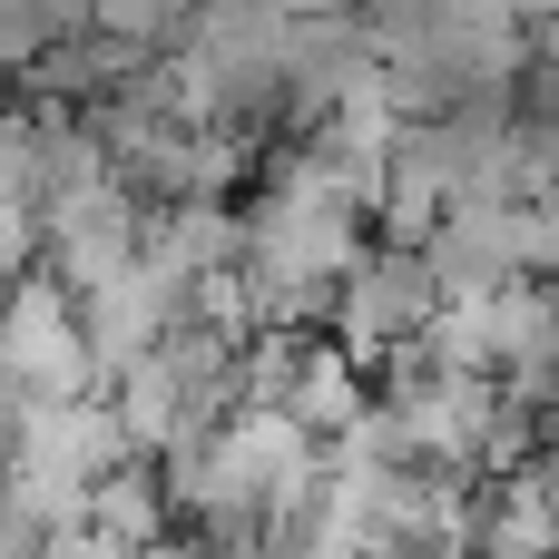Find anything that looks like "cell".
I'll list each match as a JSON object with an SVG mask.
<instances>
[{
  "mask_svg": "<svg viewBox=\"0 0 559 559\" xmlns=\"http://www.w3.org/2000/svg\"><path fill=\"white\" fill-rule=\"evenodd\" d=\"M88 344H79V295H59L49 275H10L0 285V403H79Z\"/></svg>",
  "mask_w": 559,
  "mask_h": 559,
  "instance_id": "cell-1",
  "label": "cell"
},
{
  "mask_svg": "<svg viewBox=\"0 0 559 559\" xmlns=\"http://www.w3.org/2000/svg\"><path fill=\"white\" fill-rule=\"evenodd\" d=\"M432 305H442V285L423 275L413 246H364V265L334 285V334H324V344H334L344 364H393L403 344H423Z\"/></svg>",
  "mask_w": 559,
  "mask_h": 559,
  "instance_id": "cell-2",
  "label": "cell"
},
{
  "mask_svg": "<svg viewBox=\"0 0 559 559\" xmlns=\"http://www.w3.org/2000/svg\"><path fill=\"white\" fill-rule=\"evenodd\" d=\"M0 462L49 472L69 491H98L108 472H128V442H118V413L98 393H79V403H10V452Z\"/></svg>",
  "mask_w": 559,
  "mask_h": 559,
  "instance_id": "cell-3",
  "label": "cell"
},
{
  "mask_svg": "<svg viewBox=\"0 0 559 559\" xmlns=\"http://www.w3.org/2000/svg\"><path fill=\"white\" fill-rule=\"evenodd\" d=\"M177 324H187V295L157 285L147 265H128V275H108L98 295H79V344H88V373H98V383L138 373Z\"/></svg>",
  "mask_w": 559,
  "mask_h": 559,
  "instance_id": "cell-4",
  "label": "cell"
},
{
  "mask_svg": "<svg viewBox=\"0 0 559 559\" xmlns=\"http://www.w3.org/2000/svg\"><path fill=\"white\" fill-rule=\"evenodd\" d=\"M373 393H364V364H344L324 334H305L295 344V373H285V393H275V413L295 423V432H314V442H344V423L364 413Z\"/></svg>",
  "mask_w": 559,
  "mask_h": 559,
  "instance_id": "cell-5",
  "label": "cell"
},
{
  "mask_svg": "<svg viewBox=\"0 0 559 559\" xmlns=\"http://www.w3.org/2000/svg\"><path fill=\"white\" fill-rule=\"evenodd\" d=\"M167 521H177V511H167V481H157V472H138V462H128V472H108V481L88 491V531H98L108 550H128V559L157 550V540H177Z\"/></svg>",
  "mask_w": 559,
  "mask_h": 559,
  "instance_id": "cell-6",
  "label": "cell"
},
{
  "mask_svg": "<svg viewBox=\"0 0 559 559\" xmlns=\"http://www.w3.org/2000/svg\"><path fill=\"white\" fill-rule=\"evenodd\" d=\"M69 29H79V10H0V69H39Z\"/></svg>",
  "mask_w": 559,
  "mask_h": 559,
  "instance_id": "cell-7",
  "label": "cell"
},
{
  "mask_svg": "<svg viewBox=\"0 0 559 559\" xmlns=\"http://www.w3.org/2000/svg\"><path fill=\"white\" fill-rule=\"evenodd\" d=\"M295 559H324V550H295Z\"/></svg>",
  "mask_w": 559,
  "mask_h": 559,
  "instance_id": "cell-8",
  "label": "cell"
}]
</instances>
